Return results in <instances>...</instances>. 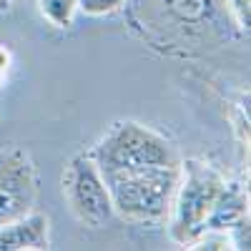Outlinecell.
<instances>
[{
	"label": "cell",
	"mask_w": 251,
	"mask_h": 251,
	"mask_svg": "<svg viewBox=\"0 0 251 251\" xmlns=\"http://www.w3.org/2000/svg\"><path fill=\"white\" fill-rule=\"evenodd\" d=\"M113 201V214L131 224H158L169 216L181 178L176 166H136V169L100 171Z\"/></svg>",
	"instance_id": "cell-1"
},
{
	"label": "cell",
	"mask_w": 251,
	"mask_h": 251,
	"mask_svg": "<svg viewBox=\"0 0 251 251\" xmlns=\"http://www.w3.org/2000/svg\"><path fill=\"white\" fill-rule=\"evenodd\" d=\"M224 178L208 163L188 158L181 163V178L171 203V239L191 246L206 234L208 211L221 191Z\"/></svg>",
	"instance_id": "cell-2"
},
{
	"label": "cell",
	"mask_w": 251,
	"mask_h": 251,
	"mask_svg": "<svg viewBox=\"0 0 251 251\" xmlns=\"http://www.w3.org/2000/svg\"><path fill=\"white\" fill-rule=\"evenodd\" d=\"M100 171L136 169V166H176L178 156L171 141L136 121H118L91 153Z\"/></svg>",
	"instance_id": "cell-3"
},
{
	"label": "cell",
	"mask_w": 251,
	"mask_h": 251,
	"mask_svg": "<svg viewBox=\"0 0 251 251\" xmlns=\"http://www.w3.org/2000/svg\"><path fill=\"white\" fill-rule=\"evenodd\" d=\"M63 194L80 224L100 228L113 219V201L103 174L91 156H75L63 174Z\"/></svg>",
	"instance_id": "cell-4"
},
{
	"label": "cell",
	"mask_w": 251,
	"mask_h": 251,
	"mask_svg": "<svg viewBox=\"0 0 251 251\" xmlns=\"http://www.w3.org/2000/svg\"><path fill=\"white\" fill-rule=\"evenodd\" d=\"M38 181L33 161L18 149L0 151V226L35 211Z\"/></svg>",
	"instance_id": "cell-5"
},
{
	"label": "cell",
	"mask_w": 251,
	"mask_h": 251,
	"mask_svg": "<svg viewBox=\"0 0 251 251\" xmlns=\"http://www.w3.org/2000/svg\"><path fill=\"white\" fill-rule=\"evenodd\" d=\"M48 246V216L38 211L0 226V251H43Z\"/></svg>",
	"instance_id": "cell-6"
},
{
	"label": "cell",
	"mask_w": 251,
	"mask_h": 251,
	"mask_svg": "<svg viewBox=\"0 0 251 251\" xmlns=\"http://www.w3.org/2000/svg\"><path fill=\"white\" fill-rule=\"evenodd\" d=\"M249 221V196L239 183H224L208 211L206 231H231L239 224Z\"/></svg>",
	"instance_id": "cell-7"
},
{
	"label": "cell",
	"mask_w": 251,
	"mask_h": 251,
	"mask_svg": "<svg viewBox=\"0 0 251 251\" xmlns=\"http://www.w3.org/2000/svg\"><path fill=\"white\" fill-rule=\"evenodd\" d=\"M161 5L166 8L171 18H176L178 23L186 25H199L203 20L211 18L214 8H216V0H161Z\"/></svg>",
	"instance_id": "cell-8"
},
{
	"label": "cell",
	"mask_w": 251,
	"mask_h": 251,
	"mask_svg": "<svg viewBox=\"0 0 251 251\" xmlns=\"http://www.w3.org/2000/svg\"><path fill=\"white\" fill-rule=\"evenodd\" d=\"M38 8L55 28H68L78 10V0H38Z\"/></svg>",
	"instance_id": "cell-9"
},
{
	"label": "cell",
	"mask_w": 251,
	"mask_h": 251,
	"mask_svg": "<svg viewBox=\"0 0 251 251\" xmlns=\"http://www.w3.org/2000/svg\"><path fill=\"white\" fill-rule=\"evenodd\" d=\"M126 0H78V10L86 15H111L116 13Z\"/></svg>",
	"instance_id": "cell-10"
},
{
	"label": "cell",
	"mask_w": 251,
	"mask_h": 251,
	"mask_svg": "<svg viewBox=\"0 0 251 251\" xmlns=\"http://www.w3.org/2000/svg\"><path fill=\"white\" fill-rule=\"evenodd\" d=\"M226 3V10L234 15L236 25L241 30H249L251 25V0H224Z\"/></svg>",
	"instance_id": "cell-11"
},
{
	"label": "cell",
	"mask_w": 251,
	"mask_h": 251,
	"mask_svg": "<svg viewBox=\"0 0 251 251\" xmlns=\"http://www.w3.org/2000/svg\"><path fill=\"white\" fill-rule=\"evenodd\" d=\"M5 63H8V53H5L3 48H0V71L5 68Z\"/></svg>",
	"instance_id": "cell-12"
},
{
	"label": "cell",
	"mask_w": 251,
	"mask_h": 251,
	"mask_svg": "<svg viewBox=\"0 0 251 251\" xmlns=\"http://www.w3.org/2000/svg\"><path fill=\"white\" fill-rule=\"evenodd\" d=\"M0 86H3V71H0Z\"/></svg>",
	"instance_id": "cell-13"
},
{
	"label": "cell",
	"mask_w": 251,
	"mask_h": 251,
	"mask_svg": "<svg viewBox=\"0 0 251 251\" xmlns=\"http://www.w3.org/2000/svg\"><path fill=\"white\" fill-rule=\"evenodd\" d=\"M5 3H8V0H0V8H3V5H5Z\"/></svg>",
	"instance_id": "cell-14"
}]
</instances>
